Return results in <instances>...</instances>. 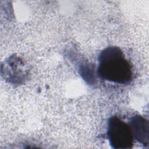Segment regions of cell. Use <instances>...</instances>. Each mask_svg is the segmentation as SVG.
Masks as SVG:
<instances>
[{"mask_svg":"<svg viewBox=\"0 0 149 149\" xmlns=\"http://www.w3.org/2000/svg\"><path fill=\"white\" fill-rule=\"evenodd\" d=\"M107 137L114 149H129L133 144L134 138L129 124L116 116L108 120Z\"/></svg>","mask_w":149,"mask_h":149,"instance_id":"2","label":"cell"},{"mask_svg":"<svg viewBox=\"0 0 149 149\" xmlns=\"http://www.w3.org/2000/svg\"><path fill=\"white\" fill-rule=\"evenodd\" d=\"M134 139L143 145H148L149 124L148 121L143 117L136 115L132 117L128 123Z\"/></svg>","mask_w":149,"mask_h":149,"instance_id":"3","label":"cell"},{"mask_svg":"<svg viewBox=\"0 0 149 149\" xmlns=\"http://www.w3.org/2000/svg\"><path fill=\"white\" fill-rule=\"evenodd\" d=\"M97 74L102 79L119 84L128 83L132 77L129 62L122 50L115 46L108 47L101 52Z\"/></svg>","mask_w":149,"mask_h":149,"instance_id":"1","label":"cell"}]
</instances>
